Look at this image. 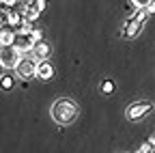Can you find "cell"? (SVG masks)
<instances>
[{"mask_svg":"<svg viewBox=\"0 0 155 153\" xmlns=\"http://www.w3.org/2000/svg\"><path fill=\"white\" fill-rule=\"evenodd\" d=\"M75 117H78V106L71 99H58L52 106V119L58 125H67V123L75 121Z\"/></svg>","mask_w":155,"mask_h":153,"instance_id":"6da1fadb","label":"cell"},{"mask_svg":"<svg viewBox=\"0 0 155 153\" xmlns=\"http://www.w3.org/2000/svg\"><path fill=\"white\" fill-rule=\"evenodd\" d=\"M37 65H39V61L35 58V54H26V56H22V61H19L15 73L22 80H30L32 75H37Z\"/></svg>","mask_w":155,"mask_h":153,"instance_id":"7a4b0ae2","label":"cell"},{"mask_svg":"<svg viewBox=\"0 0 155 153\" xmlns=\"http://www.w3.org/2000/svg\"><path fill=\"white\" fill-rule=\"evenodd\" d=\"M151 110H153V106H151L149 101H136V104H131V106L125 110V117H127L129 121H138V119L147 117Z\"/></svg>","mask_w":155,"mask_h":153,"instance_id":"3957f363","label":"cell"},{"mask_svg":"<svg viewBox=\"0 0 155 153\" xmlns=\"http://www.w3.org/2000/svg\"><path fill=\"white\" fill-rule=\"evenodd\" d=\"M35 45H37V41L32 39V35H24V32H17L13 48H15V50H17L19 54H22V56H26V54H32Z\"/></svg>","mask_w":155,"mask_h":153,"instance_id":"277c9868","label":"cell"},{"mask_svg":"<svg viewBox=\"0 0 155 153\" xmlns=\"http://www.w3.org/2000/svg\"><path fill=\"white\" fill-rule=\"evenodd\" d=\"M19 61H22V54H19L13 45L11 48H2V67L5 69H17Z\"/></svg>","mask_w":155,"mask_h":153,"instance_id":"5b68a950","label":"cell"},{"mask_svg":"<svg viewBox=\"0 0 155 153\" xmlns=\"http://www.w3.org/2000/svg\"><path fill=\"white\" fill-rule=\"evenodd\" d=\"M37 78H41V80L54 78V67H52L50 61H39V65H37Z\"/></svg>","mask_w":155,"mask_h":153,"instance_id":"8992f818","label":"cell"},{"mask_svg":"<svg viewBox=\"0 0 155 153\" xmlns=\"http://www.w3.org/2000/svg\"><path fill=\"white\" fill-rule=\"evenodd\" d=\"M32 54H35V58H41V61H48V56L52 54V45L43 39V41H39L37 45H35V50H32Z\"/></svg>","mask_w":155,"mask_h":153,"instance_id":"52a82bcc","label":"cell"},{"mask_svg":"<svg viewBox=\"0 0 155 153\" xmlns=\"http://www.w3.org/2000/svg\"><path fill=\"white\" fill-rule=\"evenodd\" d=\"M15 37H17V30L2 28V32H0V45H2V48H11L15 43Z\"/></svg>","mask_w":155,"mask_h":153,"instance_id":"ba28073f","label":"cell"},{"mask_svg":"<svg viewBox=\"0 0 155 153\" xmlns=\"http://www.w3.org/2000/svg\"><path fill=\"white\" fill-rule=\"evenodd\" d=\"M39 15H41V11H37V9H32V7H26V9H24V17H26L28 22H35Z\"/></svg>","mask_w":155,"mask_h":153,"instance_id":"9c48e42d","label":"cell"},{"mask_svg":"<svg viewBox=\"0 0 155 153\" xmlns=\"http://www.w3.org/2000/svg\"><path fill=\"white\" fill-rule=\"evenodd\" d=\"M114 88H116L114 80H104V82H101V93H104V95H112Z\"/></svg>","mask_w":155,"mask_h":153,"instance_id":"30bf717a","label":"cell"},{"mask_svg":"<svg viewBox=\"0 0 155 153\" xmlns=\"http://www.w3.org/2000/svg\"><path fill=\"white\" fill-rule=\"evenodd\" d=\"M13 86H15V80H13V75L5 73V75H2V88H5V91H11Z\"/></svg>","mask_w":155,"mask_h":153,"instance_id":"8fae6325","label":"cell"},{"mask_svg":"<svg viewBox=\"0 0 155 153\" xmlns=\"http://www.w3.org/2000/svg\"><path fill=\"white\" fill-rule=\"evenodd\" d=\"M149 2H151V0H129V5H131V9H134V11H138V9H147V7H149Z\"/></svg>","mask_w":155,"mask_h":153,"instance_id":"7c38bea8","label":"cell"},{"mask_svg":"<svg viewBox=\"0 0 155 153\" xmlns=\"http://www.w3.org/2000/svg\"><path fill=\"white\" fill-rule=\"evenodd\" d=\"M45 5H48V0H32V2L28 5V7H32V9H37V11H45Z\"/></svg>","mask_w":155,"mask_h":153,"instance_id":"4fadbf2b","label":"cell"},{"mask_svg":"<svg viewBox=\"0 0 155 153\" xmlns=\"http://www.w3.org/2000/svg\"><path fill=\"white\" fill-rule=\"evenodd\" d=\"M19 5V0H2V9L5 11H11V9H15Z\"/></svg>","mask_w":155,"mask_h":153,"instance_id":"5bb4252c","label":"cell"},{"mask_svg":"<svg viewBox=\"0 0 155 153\" xmlns=\"http://www.w3.org/2000/svg\"><path fill=\"white\" fill-rule=\"evenodd\" d=\"M32 39H35L37 43L43 41V30H41V28H35V30H32Z\"/></svg>","mask_w":155,"mask_h":153,"instance_id":"9a60e30c","label":"cell"},{"mask_svg":"<svg viewBox=\"0 0 155 153\" xmlns=\"http://www.w3.org/2000/svg\"><path fill=\"white\" fill-rule=\"evenodd\" d=\"M147 13H149V15H153V13H155V0H151V2H149V7H147Z\"/></svg>","mask_w":155,"mask_h":153,"instance_id":"2e32d148","label":"cell"},{"mask_svg":"<svg viewBox=\"0 0 155 153\" xmlns=\"http://www.w3.org/2000/svg\"><path fill=\"white\" fill-rule=\"evenodd\" d=\"M149 145H151V147H155V134H153V136L149 138Z\"/></svg>","mask_w":155,"mask_h":153,"instance_id":"e0dca14e","label":"cell"},{"mask_svg":"<svg viewBox=\"0 0 155 153\" xmlns=\"http://www.w3.org/2000/svg\"><path fill=\"white\" fill-rule=\"evenodd\" d=\"M153 153H155V149H153Z\"/></svg>","mask_w":155,"mask_h":153,"instance_id":"ac0fdd59","label":"cell"}]
</instances>
